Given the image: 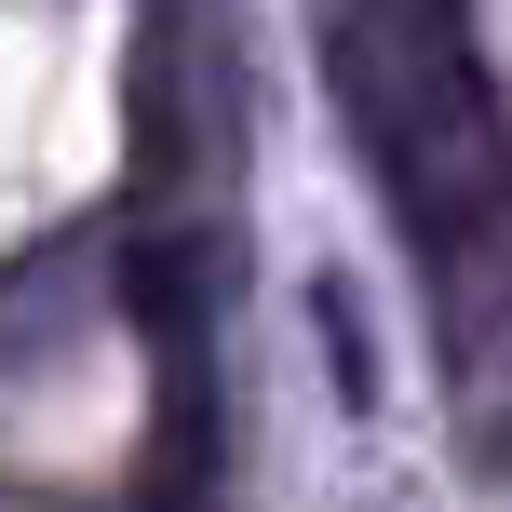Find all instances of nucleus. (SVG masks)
I'll use <instances>...</instances> for the list:
<instances>
[{
	"mask_svg": "<svg viewBox=\"0 0 512 512\" xmlns=\"http://www.w3.org/2000/svg\"><path fill=\"white\" fill-rule=\"evenodd\" d=\"M324 337H337V391H351V405H378V337H364V310H351V283H324Z\"/></svg>",
	"mask_w": 512,
	"mask_h": 512,
	"instance_id": "obj_3",
	"label": "nucleus"
},
{
	"mask_svg": "<svg viewBox=\"0 0 512 512\" xmlns=\"http://www.w3.org/2000/svg\"><path fill=\"white\" fill-rule=\"evenodd\" d=\"M122 297H135V324L162 337V364H176V391H189L203 324H216V256H203V243H135V256H122Z\"/></svg>",
	"mask_w": 512,
	"mask_h": 512,
	"instance_id": "obj_2",
	"label": "nucleus"
},
{
	"mask_svg": "<svg viewBox=\"0 0 512 512\" xmlns=\"http://www.w3.org/2000/svg\"><path fill=\"white\" fill-rule=\"evenodd\" d=\"M324 81H337V122H351L378 203L405 216V243L459 256L472 230L512 216V122H499V81L472 54L459 0H337Z\"/></svg>",
	"mask_w": 512,
	"mask_h": 512,
	"instance_id": "obj_1",
	"label": "nucleus"
}]
</instances>
